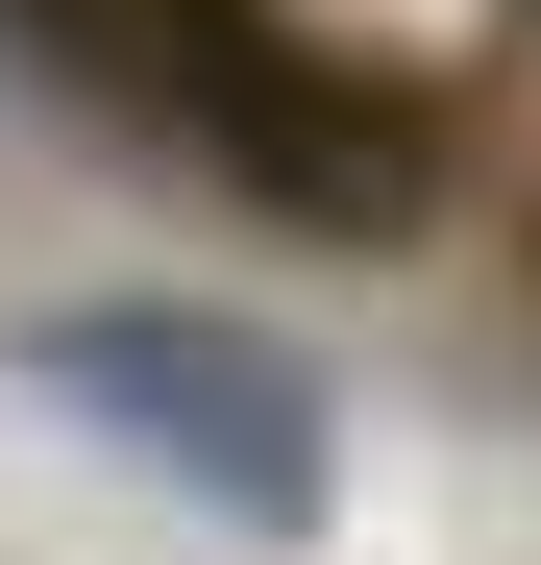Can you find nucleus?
<instances>
[{
    "mask_svg": "<svg viewBox=\"0 0 541 565\" xmlns=\"http://www.w3.org/2000/svg\"><path fill=\"white\" fill-rule=\"evenodd\" d=\"M50 394L124 418V443H172L222 516H320V394L246 369V344H198V320H50Z\"/></svg>",
    "mask_w": 541,
    "mask_h": 565,
    "instance_id": "2",
    "label": "nucleus"
},
{
    "mask_svg": "<svg viewBox=\"0 0 541 565\" xmlns=\"http://www.w3.org/2000/svg\"><path fill=\"white\" fill-rule=\"evenodd\" d=\"M124 25H148V74L198 99V148L246 172L270 222H344V246H394V222H418V124L370 99V74H320L270 0H124Z\"/></svg>",
    "mask_w": 541,
    "mask_h": 565,
    "instance_id": "1",
    "label": "nucleus"
}]
</instances>
